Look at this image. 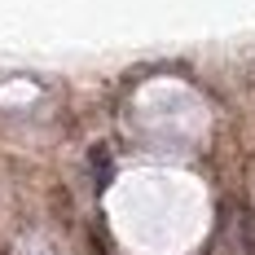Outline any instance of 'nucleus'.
Masks as SVG:
<instances>
[{
    "mask_svg": "<svg viewBox=\"0 0 255 255\" xmlns=\"http://www.w3.org/2000/svg\"><path fill=\"white\" fill-rule=\"evenodd\" d=\"M0 255H9V251H0Z\"/></svg>",
    "mask_w": 255,
    "mask_h": 255,
    "instance_id": "3",
    "label": "nucleus"
},
{
    "mask_svg": "<svg viewBox=\"0 0 255 255\" xmlns=\"http://www.w3.org/2000/svg\"><path fill=\"white\" fill-rule=\"evenodd\" d=\"M93 255H110V242H106V233L93 225Z\"/></svg>",
    "mask_w": 255,
    "mask_h": 255,
    "instance_id": "2",
    "label": "nucleus"
},
{
    "mask_svg": "<svg viewBox=\"0 0 255 255\" xmlns=\"http://www.w3.org/2000/svg\"><path fill=\"white\" fill-rule=\"evenodd\" d=\"M88 167H93V185H97V189H106V185H110V172H115L110 150H106V145H93V154H88Z\"/></svg>",
    "mask_w": 255,
    "mask_h": 255,
    "instance_id": "1",
    "label": "nucleus"
}]
</instances>
